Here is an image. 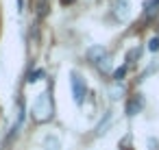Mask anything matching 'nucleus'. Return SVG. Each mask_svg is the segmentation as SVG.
<instances>
[{
    "instance_id": "1",
    "label": "nucleus",
    "mask_w": 159,
    "mask_h": 150,
    "mask_svg": "<svg viewBox=\"0 0 159 150\" xmlns=\"http://www.w3.org/2000/svg\"><path fill=\"white\" fill-rule=\"evenodd\" d=\"M52 111H55V104H52L50 89L48 91H42L35 98V102H33V120L35 122H48L52 117Z\"/></svg>"
},
{
    "instance_id": "2",
    "label": "nucleus",
    "mask_w": 159,
    "mask_h": 150,
    "mask_svg": "<svg viewBox=\"0 0 159 150\" xmlns=\"http://www.w3.org/2000/svg\"><path fill=\"white\" fill-rule=\"evenodd\" d=\"M70 85H72L74 102H76V104H83L85 94H87V83H85V78H83L79 72H72V74H70Z\"/></svg>"
},
{
    "instance_id": "3",
    "label": "nucleus",
    "mask_w": 159,
    "mask_h": 150,
    "mask_svg": "<svg viewBox=\"0 0 159 150\" xmlns=\"http://www.w3.org/2000/svg\"><path fill=\"white\" fill-rule=\"evenodd\" d=\"M142 109H144V96H142V94L131 96V98H129V102H126V115H129V117H133V115H137Z\"/></svg>"
},
{
    "instance_id": "4",
    "label": "nucleus",
    "mask_w": 159,
    "mask_h": 150,
    "mask_svg": "<svg viewBox=\"0 0 159 150\" xmlns=\"http://www.w3.org/2000/svg\"><path fill=\"white\" fill-rule=\"evenodd\" d=\"M85 55H87V61L96 65V63H100L107 57V50H105V46H89Z\"/></svg>"
},
{
    "instance_id": "5",
    "label": "nucleus",
    "mask_w": 159,
    "mask_h": 150,
    "mask_svg": "<svg viewBox=\"0 0 159 150\" xmlns=\"http://www.w3.org/2000/svg\"><path fill=\"white\" fill-rule=\"evenodd\" d=\"M113 13L118 20H126L129 18V0H118L113 5Z\"/></svg>"
},
{
    "instance_id": "6",
    "label": "nucleus",
    "mask_w": 159,
    "mask_h": 150,
    "mask_svg": "<svg viewBox=\"0 0 159 150\" xmlns=\"http://www.w3.org/2000/svg\"><path fill=\"white\" fill-rule=\"evenodd\" d=\"M124 94H126L124 83H113V85L109 87V98H111V100H120V98H124Z\"/></svg>"
},
{
    "instance_id": "7",
    "label": "nucleus",
    "mask_w": 159,
    "mask_h": 150,
    "mask_svg": "<svg viewBox=\"0 0 159 150\" xmlns=\"http://www.w3.org/2000/svg\"><path fill=\"white\" fill-rule=\"evenodd\" d=\"M44 150H61V141H59V137L48 135V137L44 139Z\"/></svg>"
},
{
    "instance_id": "8",
    "label": "nucleus",
    "mask_w": 159,
    "mask_h": 150,
    "mask_svg": "<svg viewBox=\"0 0 159 150\" xmlns=\"http://www.w3.org/2000/svg\"><path fill=\"white\" fill-rule=\"evenodd\" d=\"M142 50H144L142 46H135V48H131V50H129V55H126V65L135 63V61L142 57Z\"/></svg>"
},
{
    "instance_id": "9",
    "label": "nucleus",
    "mask_w": 159,
    "mask_h": 150,
    "mask_svg": "<svg viewBox=\"0 0 159 150\" xmlns=\"http://www.w3.org/2000/svg\"><path fill=\"white\" fill-rule=\"evenodd\" d=\"M109 122H111V111H107V113H105V120H100V124L96 126V135H102L105 128L109 126Z\"/></svg>"
},
{
    "instance_id": "10",
    "label": "nucleus",
    "mask_w": 159,
    "mask_h": 150,
    "mask_svg": "<svg viewBox=\"0 0 159 150\" xmlns=\"http://www.w3.org/2000/svg\"><path fill=\"white\" fill-rule=\"evenodd\" d=\"M126 70H129V65L124 63L122 68H118L116 72H113V83H122L124 81V76H126Z\"/></svg>"
},
{
    "instance_id": "11",
    "label": "nucleus",
    "mask_w": 159,
    "mask_h": 150,
    "mask_svg": "<svg viewBox=\"0 0 159 150\" xmlns=\"http://www.w3.org/2000/svg\"><path fill=\"white\" fill-rule=\"evenodd\" d=\"M96 68H98L102 74H109V72H111V61H109V57H105L100 63H96Z\"/></svg>"
},
{
    "instance_id": "12",
    "label": "nucleus",
    "mask_w": 159,
    "mask_h": 150,
    "mask_svg": "<svg viewBox=\"0 0 159 150\" xmlns=\"http://www.w3.org/2000/svg\"><path fill=\"white\" fill-rule=\"evenodd\" d=\"M42 76H44V70L37 68V70H31V72H29V78H26V81H29V83H37Z\"/></svg>"
},
{
    "instance_id": "13",
    "label": "nucleus",
    "mask_w": 159,
    "mask_h": 150,
    "mask_svg": "<svg viewBox=\"0 0 159 150\" xmlns=\"http://www.w3.org/2000/svg\"><path fill=\"white\" fill-rule=\"evenodd\" d=\"M46 13H48V2H46V0H37V15L44 18Z\"/></svg>"
},
{
    "instance_id": "14",
    "label": "nucleus",
    "mask_w": 159,
    "mask_h": 150,
    "mask_svg": "<svg viewBox=\"0 0 159 150\" xmlns=\"http://www.w3.org/2000/svg\"><path fill=\"white\" fill-rule=\"evenodd\" d=\"M146 11H159V0H144Z\"/></svg>"
},
{
    "instance_id": "15",
    "label": "nucleus",
    "mask_w": 159,
    "mask_h": 150,
    "mask_svg": "<svg viewBox=\"0 0 159 150\" xmlns=\"http://www.w3.org/2000/svg\"><path fill=\"white\" fill-rule=\"evenodd\" d=\"M148 50H150V52H159V35L150 37V42H148Z\"/></svg>"
},
{
    "instance_id": "16",
    "label": "nucleus",
    "mask_w": 159,
    "mask_h": 150,
    "mask_svg": "<svg viewBox=\"0 0 159 150\" xmlns=\"http://www.w3.org/2000/svg\"><path fill=\"white\" fill-rule=\"evenodd\" d=\"M129 139H131V137H124V141L120 143V150H131V148H129Z\"/></svg>"
},
{
    "instance_id": "17",
    "label": "nucleus",
    "mask_w": 159,
    "mask_h": 150,
    "mask_svg": "<svg viewBox=\"0 0 159 150\" xmlns=\"http://www.w3.org/2000/svg\"><path fill=\"white\" fill-rule=\"evenodd\" d=\"M72 2H76V0H61V5H72Z\"/></svg>"
},
{
    "instance_id": "18",
    "label": "nucleus",
    "mask_w": 159,
    "mask_h": 150,
    "mask_svg": "<svg viewBox=\"0 0 159 150\" xmlns=\"http://www.w3.org/2000/svg\"><path fill=\"white\" fill-rule=\"evenodd\" d=\"M18 7H20V11H22V7H24V0H18Z\"/></svg>"
}]
</instances>
